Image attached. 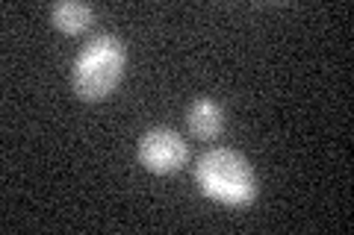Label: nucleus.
<instances>
[{
	"label": "nucleus",
	"mask_w": 354,
	"mask_h": 235,
	"mask_svg": "<svg viewBox=\"0 0 354 235\" xmlns=\"http://www.w3.org/2000/svg\"><path fill=\"white\" fill-rule=\"evenodd\" d=\"M195 180L209 200L225 206H251L257 197V176L251 162L230 147L207 150L195 165Z\"/></svg>",
	"instance_id": "f257e3e1"
},
{
	"label": "nucleus",
	"mask_w": 354,
	"mask_h": 235,
	"mask_svg": "<svg viewBox=\"0 0 354 235\" xmlns=\"http://www.w3.org/2000/svg\"><path fill=\"white\" fill-rule=\"evenodd\" d=\"M127 48L118 36H95L74 59V94L80 100H104L115 92V85L124 74Z\"/></svg>",
	"instance_id": "f03ea898"
},
{
	"label": "nucleus",
	"mask_w": 354,
	"mask_h": 235,
	"mask_svg": "<svg viewBox=\"0 0 354 235\" xmlns=\"http://www.w3.org/2000/svg\"><path fill=\"white\" fill-rule=\"evenodd\" d=\"M136 156H139L142 167L151 174H174L186 165L189 147H186V141L177 130L157 127V130H148L145 136L139 139Z\"/></svg>",
	"instance_id": "7ed1b4c3"
},
{
	"label": "nucleus",
	"mask_w": 354,
	"mask_h": 235,
	"mask_svg": "<svg viewBox=\"0 0 354 235\" xmlns=\"http://www.w3.org/2000/svg\"><path fill=\"white\" fill-rule=\"evenodd\" d=\"M186 124H189V132L195 139H218L225 130V109L209 97H198L186 112Z\"/></svg>",
	"instance_id": "20e7f679"
},
{
	"label": "nucleus",
	"mask_w": 354,
	"mask_h": 235,
	"mask_svg": "<svg viewBox=\"0 0 354 235\" xmlns=\"http://www.w3.org/2000/svg\"><path fill=\"white\" fill-rule=\"evenodd\" d=\"M92 6L86 3H74V0H65V3H57L50 9V21L53 27H57L59 32H65V36H80V32H86L88 27H92Z\"/></svg>",
	"instance_id": "39448f33"
}]
</instances>
